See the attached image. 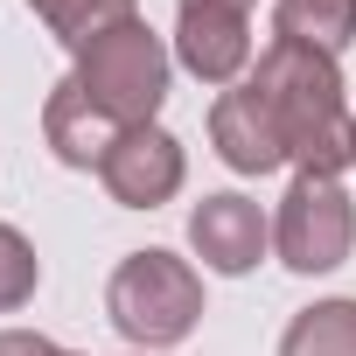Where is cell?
Here are the masks:
<instances>
[{"label": "cell", "instance_id": "277c9868", "mask_svg": "<svg viewBox=\"0 0 356 356\" xmlns=\"http://www.w3.org/2000/svg\"><path fill=\"white\" fill-rule=\"evenodd\" d=\"M349 252H356V196L328 175H293L273 210V259L300 280H321L349 266Z\"/></svg>", "mask_w": 356, "mask_h": 356}, {"label": "cell", "instance_id": "7a4b0ae2", "mask_svg": "<svg viewBox=\"0 0 356 356\" xmlns=\"http://www.w3.org/2000/svg\"><path fill=\"white\" fill-rule=\"evenodd\" d=\"M105 321L140 356H168L175 342H189L196 321H203V273H196V259L168 252V245L126 252L112 266V280H105Z\"/></svg>", "mask_w": 356, "mask_h": 356}, {"label": "cell", "instance_id": "3957f363", "mask_svg": "<svg viewBox=\"0 0 356 356\" xmlns=\"http://www.w3.org/2000/svg\"><path fill=\"white\" fill-rule=\"evenodd\" d=\"M70 77H77L84 98H91L98 112H112L119 126H154V112H161V98H168V84H175V49H168V35H154V29L133 15V22L105 29L98 42H84L77 63H70Z\"/></svg>", "mask_w": 356, "mask_h": 356}, {"label": "cell", "instance_id": "4fadbf2b", "mask_svg": "<svg viewBox=\"0 0 356 356\" xmlns=\"http://www.w3.org/2000/svg\"><path fill=\"white\" fill-rule=\"evenodd\" d=\"M35 286H42V259H35L29 231H22V224H0V314L29 307Z\"/></svg>", "mask_w": 356, "mask_h": 356}, {"label": "cell", "instance_id": "9c48e42d", "mask_svg": "<svg viewBox=\"0 0 356 356\" xmlns=\"http://www.w3.org/2000/svg\"><path fill=\"white\" fill-rule=\"evenodd\" d=\"M119 133H126V126H119L112 112H98L77 77H63V84L42 98V147H49L63 168H77V175H98Z\"/></svg>", "mask_w": 356, "mask_h": 356}, {"label": "cell", "instance_id": "8fae6325", "mask_svg": "<svg viewBox=\"0 0 356 356\" xmlns=\"http://www.w3.org/2000/svg\"><path fill=\"white\" fill-rule=\"evenodd\" d=\"M280 356H356V293H328L280 328Z\"/></svg>", "mask_w": 356, "mask_h": 356}, {"label": "cell", "instance_id": "9a60e30c", "mask_svg": "<svg viewBox=\"0 0 356 356\" xmlns=\"http://www.w3.org/2000/svg\"><path fill=\"white\" fill-rule=\"evenodd\" d=\"M175 8H224V15H252L259 0H175Z\"/></svg>", "mask_w": 356, "mask_h": 356}, {"label": "cell", "instance_id": "2e32d148", "mask_svg": "<svg viewBox=\"0 0 356 356\" xmlns=\"http://www.w3.org/2000/svg\"><path fill=\"white\" fill-rule=\"evenodd\" d=\"M63 356H70V349H63Z\"/></svg>", "mask_w": 356, "mask_h": 356}, {"label": "cell", "instance_id": "ba28073f", "mask_svg": "<svg viewBox=\"0 0 356 356\" xmlns=\"http://www.w3.org/2000/svg\"><path fill=\"white\" fill-rule=\"evenodd\" d=\"M210 147H217V161H224L231 175H280V168H286L280 119H273V105L252 91V77L210 98Z\"/></svg>", "mask_w": 356, "mask_h": 356}, {"label": "cell", "instance_id": "7c38bea8", "mask_svg": "<svg viewBox=\"0 0 356 356\" xmlns=\"http://www.w3.org/2000/svg\"><path fill=\"white\" fill-rule=\"evenodd\" d=\"M22 8L77 56L84 42H98L105 29H119V22H133L140 15V0H22Z\"/></svg>", "mask_w": 356, "mask_h": 356}, {"label": "cell", "instance_id": "5bb4252c", "mask_svg": "<svg viewBox=\"0 0 356 356\" xmlns=\"http://www.w3.org/2000/svg\"><path fill=\"white\" fill-rule=\"evenodd\" d=\"M0 356H63V349L35 328H0Z\"/></svg>", "mask_w": 356, "mask_h": 356}, {"label": "cell", "instance_id": "30bf717a", "mask_svg": "<svg viewBox=\"0 0 356 356\" xmlns=\"http://www.w3.org/2000/svg\"><path fill=\"white\" fill-rule=\"evenodd\" d=\"M273 42H300L342 63L356 42V0H273Z\"/></svg>", "mask_w": 356, "mask_h": 356}, {"label": "cell", "instance_id": "6da1fadb", "mask_svg": "<svg viewBox=\"0 0 356 356\" xmlns=\"http://www.w3.org/2000/svg\"><path fill=\"white\" fill-rule=\"evenodd\" d=\"M252 91L273 105L293 175L342 182L356 168V112H349V84H342L335 56L300 49V42H266L252 63Z\"/></svg>", "mask_w": 356, "mask_h": 356}, {"label": "cell", "instance_id": "5b68a950", "mask_svg": "<svg viewBox=\"0 0 356 356\" xmlns=\"http://www.w3.org/2000/svg\"><path fill=\"white\" fill-rule=\"evenodd\" d=\"M98 182H105V196L119 210H161V203L182 196V182H189V147L175 140L161 119L154 126H126L112 140L105 168H98Z\"/></svg>", "mask_w": 356, "mask_h": 356}, {"label": "cell", "instance_id": "8992f818", "mask_svg": "<svg viewBox=\"0 0 356 356\" xmlns=\"http://www.w3.org/2000/svg\"><path fill=\"white\" fill-rule=\"evenodd\" d=\"M189 252L203 259V273L245 280V273H259L266 252H273V217H266L245 189H210V196L189 210Z\"/></svg>", "mask_w": 356, "mask_h": 356}, {"label": "cell", "instance_id": "52a82bcc", "mask_svg": "<svg viewBox=\"0 0 356 356\" xmlns=\"http://www.w3.org/2000/svg\"><path fill=\"white\" fill-rule=\"evenodd\" d=\"M175 70H189L210 91H231L252 77L259 49H252V15H224V8H175Z\"/></svg>", "mask_w": 356, "mask_h": 356}]
</instances>
